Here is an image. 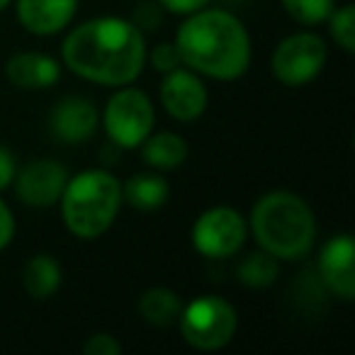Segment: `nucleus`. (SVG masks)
Masks as SVG:
<instances>
[{
  "label": "nucleus",
  "instance_id": "nucleus-1",
  "mask_svg": "<svg viewBox=\"0 0 355 355\" xmlns=\"http://www.w3.org/2000/svg\"><path fill=\"white\" fill-rule=\"evenodd\" d=\"M61 59L71 73L90 83L122 88L141 76L146 40L132 20L114 15L93 17L66 35Z\"/></svg>",
  "mask_w": 355,
  "mask_h": 355
},
{
  "label": "nucleus",
  "instance_id": "nucleus-2",
  "mask_svg": "<svg viewBox=\"0 0 355 355\" xmlns=\"http://www.w3.org/2000/svg\"><path fill=\"white\" fill-rule=\"evenodd\" d=\"M183 66L214 80H236L251 66V35L234 12L202 8L185 17L175 32Z\"/></svg>",
  "mask_w": 355,
  "mask_h": 355
},
{
  "label": "nucleus",
  "instance_id": "nucleus-3",
  "mask_svg": "<svg viewBox=\"0 0 355 355\" xmlns=\"http://www.w3.org/2000/svg\"><path fill=\"white\" fill-rule=\"evenodd\" d=\"M248 234H253L261 251L277 261H302L316 243V219L300 195L272 190L253 205Z\"/></svg>",
  "mask_w": 355,
  "mask_h": 355
},
{
  "label": "nucleus",
  "instance_id": "nucleus-4",
  "mask_svg": "<svg viewBox=\"0 0 355 355\" xmlns=\"http://www.w3.org/2000/svg\"><path fill=\"white\" fill-rule=\"evenodd\" d=\"M61 217L76 239H100L122 209V183L105 168H88L69 175L61 195Z\"/></svg>",
  "mask_w": 355,
  "mask_h": 355
},
{
  "label": "nucleus",
  "instance_id": "nucleus-5",
  "mask_svg": "<svg viewBox=\"0 0 355 355\" xmlns=\"http://www.w3.org/2000/svg\"><path fill=\"white\" fill-rule=\"evenodd\" d=\"M180 336L190 348L200 353H214L227 348L239 329V311L219 295H200L183 304L178 316Z\"/></svg>",
  "mask_w": 355,
  "mask_h": 355
},
{
  "label": "nucleus",
  "instance_id": "nucleus-6",
  "mask_svg": "<svg viewBox=\"0 0 355 355\" xmlns=\"http://www.w3.org/2000/svg\"><path fill=\"white\" fill-rule=\"evenodd\" d=\"M156 110L144 90L132 83L117 88L103 110V127L107 139L119 148H139L153 132Z\"/></svg>",
  "mask_w": 355,
  "mask_h": 355
},
{
  "label": "nucleus",
  "instance_id": "nucleus-7",
  "mask_svg": "<svg viewBox=\"0 0 355 355\" xmlns=\"http://www.w3.org/2000/svg\"><path fill=\"white\" fill-rule=\"evenodd\" d=\"M329 59V46L316 32H295L287 35L270 56V71L277 83L287 88L309 85L324 71Z\"/></svg>",
  "mask_w": 355,
  "mask_h": 355
},
{
  "label": "nucleus",
  "instance_id": "nucleus-8",
  "mask_svg": "<svg viewBox=\"0 0 355 355\" xmlns=\"http://www.w3.org/2000/svg\"><path fill=\"white\" fill-rule=\"evenodd\" d=\"M248 239V219L234 207H209L193 224L190 241L200 256L224 261L236 256Z\"/></svg>",
  "mask_w": 355,
  "mask_h": 355
},
{
  "label": "nucleus",
  "instance_id": "nucleus-9",
  "mask_svg": "<svg viewBox=\"0 0 355 355\" xmlns=\"http://www.w3.org/2000/svg\"><path fill=\"white\" fill-rule=\"evenodd\" d=\"M69 183V171L56 158H35L15 173V195L22 205L35 209L51 207L61 200Z\"/></svg>",
  "mask_w": 355,
  "mask_h": 355
},
{
  "label": "nucleus",
  "instance_id": "nucleus-10",
  "mask_svg": "<svg viewBox=\"0 0 355 355\" xmlns=\"http://www.w3.org/2000/svg\"><path fill=\"white\" fill-rule=\"evenodd\" d=\"M158 93H161L163 110L173 119L185 124L202 117L209 103V93L202 76L190 71L188 66H180V69L166 73Z\"/></svg>",
  "mask_w": 355,
  "mask_h": 355
},
{
  "label": "nucleus",
  "instance_id": "nucleus-11",
  "mask_svg": "<svg viewBox=\"0 0 355 355\" xmlns=\"http://www.w3.org/2000/svg\"><path fill=\"white\" fill-rule=\"evenodd\" d=\"M319 277L324 287L343 302L355 297V241L350 234H336L319 251Z\"/></svg>",
  "mask_w": 355,
  "mask_h": 355
},
{
  "label": "nucleus",
  "instance_id": "nucleus-12",
  "mask_svg": "<svg viewBox=\"0 0 355 355\" xmlns=\"http://www.w3.org/2000/svg\"><path fill=\"white\" fill-rule=\"evenodd\" d=\"M78 12V0H15V15L22 30L35 37L64 32Z\"/></svg>",
  "mask_w": 355,
  "mask_h": 355
},
{
  "label": "nucleus",
  "instance_id": "nucleus-13",
  "mask_svg": "<svg viewBox=\"0 0 355 355\" xmlns=\"http://www.w3.org/2000/svg\"><path fill=\"white\" fill-rule=\"evenodd\" d=\"M100 127V112L88 98L71 95L51 110V132L66 144H83Z\"/></svg>",
  "mask_w": 355,
  "mask_h": 355
},
{
  "label": "nucleus",
  "instance_id": "nucleus-14",
  "mask_svg": "<svg viewBox=\"0 0 355 355\" xmlns=\"http://www.w3.org/2000/svg\"><path fill=\"white\" fill-rule=\"evenodd\" d=\"M6 76L20 90H46L59 83L61 64L44 51H20L8 59Z\"/></svg>",
  "mask_w": 355,
  "mask_h": 355
},
{
  "label": "nucleus",
  "instance_id": "nucleus-15",
  "mask_svg": "<svg viewBox=\"0 0 355 355\" xmlns=\"http://www.w3.org/2000/svg\"><path fill=\"white\" fill-rule=\"evenodd\" d=\"M139 148H141L144 163L158 173L175 171L188 158V144L175 132H156V134L151 132Z\"/></svg>",
  "mask_w": 355,
  "mask_h": 355
},
{
  "label": "nucleus",
  "instance_id": "nucleus-16",
  "mask_svg": "<svg viewBox=\"0 0 355 355\" xmlns=\"http://www.w3.org/2000/svg\"><path fill=\"white\" fill-rule=\"evenodd\" d=\"M64 282V270L59 261L49 253H37L22 268V287L32 300H49L59 292Z\"/></svg>",
  "mask_w": 355,
  "mask_h": 355
},
{
  "label": "nucleus",
  "instance_id": "nucleus-17",
  "mask_svg": "<svg viewBox=\"0 0 355 355\" xmlns=\"http://www.w3.org/2000/svg\"><path fill=\"white\" fill-rule=\"evenodd\" d=\"M168 198H171V185L158 173H137L122 185V202L141 212L161 209Z\"/></svg>",
  "mask_w": 355,
  "mask_h": 355
},
{
  "label": "nucleus",
  "instance_id": "nucleus-18",
  "mask_svg": "<svg viewBox=\"0 0 355 355\" xmlns=\"http://www.w3.org/2000/svg\"><path fill=\"white\" fill-rule=\"evenodd\" d=\"M180 311H183V300L168 287H148L139 297V314L146 324L156 326V329H168V326L178 324Z\"/></svg>",
  "mask_w": 355,
  "mask_h": 355
},
{
  "label": "nucleus",
  "instance_id": "nucleus-19",
  "mask_svg": "<svg viewBox=\"0 0 355 355\" xmlns=\"http://www.w3.org/2000/svg\"><path fill=\"white\" fill-rule=\"evenodd\" d=\"M280 275V261L266 251H256L246 256L239 266V280L251 290H266Z\"/></svg>",
  "mask_w": 355,
  "mask_h": 355
},
{
  "label": "nucleus",
  "instance_id": "nucleus-20",
  "mask_svg": "<svg viewBox=\"0 0 355 355\" xmlns=\"http://www.w3.org/2000/svg\"><path fill=\"white\" fill-rule=\"evenodd\" d=\"M280 3L287 10V15L304 27L326 22L336 8V0H280Z\"/></svg>",
  "mask_w": 355,
  "mask_h": 355
},
{
  "label": "nucleus",
  "instance_id": "nucleus-21",
  "mask_svg": "<svg viewBox=\"0 0 355 355\" xmlns=\"http://www.w3.org/2000/svg\"><path fill=\"white\" fill-rule=\"evenodd\" d=\"M326 22H329L331 40H334L345 54H353L355 51V6L334 8V12H331Z\"/></svg>",
  "mask_w": 355,
  "mask_h": 355
},
{
  "label": "nucleus",
  "instance_id": "nucleus-22",
  "mask_svg": "<svg viewBox=\"0 0 355 355\" xmlns=\"http://www.w3.org/2000/svg\"><path fill=\"white\" fill-rule=\"evenodd\" d=\"M146 59L151 61L153 71H158V73H163V76L183 66L180 54H178V49H175L173 42H161V44H156L151 51H146Z\"/></svg>",
  "mask_w": 355,
  "mask_h": 355
},
{
  "label": "nucleus",
  "instance_id": "nucleus-23",
  "mask_svg": "<svg viewBox=\"0 0 355 355\" xmlns=\"http://www.w3.org/2000/svg\"><path fill=\"white\" fill-rule=\"evenodd\" d=\"M85 355H119L122 353V343L114 338L112 334H93L83 343Z\"/></svg>",
  "mask_w": 355,
  "mask_h": 355
},
{
  "label": "nucleus",
  "instance_id": "nucleus-24",
  "mask_svg": "<svg viewBox=\"0 0 355 355\" xmlns=\"http://www.w3.org/2000/svg\"><path fill=\"white\" fill-rule=\"evenodd\" d=\"M209 3H212V0H158V6H161L163 10L173 12V15H183V17L202 10Z\"/></svg>",
  "mask_w": 355,
  "mask_h": 355
},
{
  "label": "nucleus",
  "instance_id": "nucleus-25",
  "mask_svg": "<svg viewBox=\"0 0 355 355\" xmlns=\"http://www.w3.org/2000/svg\"><path fill=\"white\" fill-rule=\"evenodd\" d=\"M15 239V217L8 202L0 198V251H6Z\"/></svg>",
  "mask_w": 355,
  "mask_h": 355
},
{
  "label": "nucleus",
  "instance_id": "nucleus-26",
  "mask_svg": "<svg viewBox=\"0 0 355 355\" xmlns=\"http://www.w3.org/2000/svg\"><path fill=\"white\" fill-rule=\"evenodd\" d=\"M161 10L163 8L158 6V3H146V6H141L137 12H134V25L139 27V30H153L156 25H161Z\"/></svg>",
  "mask_w": 355,
  "mask_h": 355
},
{
  "label": "nucleus",
  "instance_id": "nucleus-27",
  "mask_svg": "<svg viewBox=\"0 0 355 355\" xmlns=\"http://www.w3.org/2000/svg\"><path fill=\"white\" fill-rule=\"evenodd\" d=\"M15 173H17V163L12 151L6 146H0V190L10 188L12 180H15Z\"/></svg>",
  "mask_w": 355,
  "mask_h": 355
},
{
  "label": "nucleus",
  "instance_id": "nucleus-28",
  "mask_svg": "<svg viewBox=\"0 0 355 355\" xmlns=\"http://www.w3.org/2000/svg\"><path fill=\"white\" fill-rule=\"evenodd\" d=\"M10 3H12V0H0V12L6 10V8H8V6H10Z\"/></svg>",
  "mask_w": 355,
  "mask_h": 355
}]
</instances>
